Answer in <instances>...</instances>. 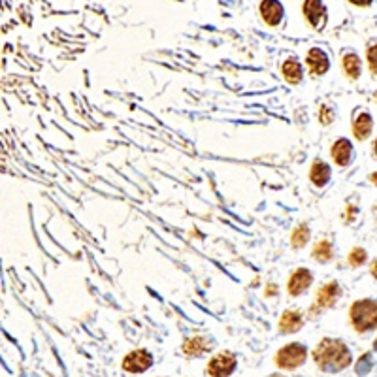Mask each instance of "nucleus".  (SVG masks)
Returning a JSON list of instances; mask_svg holds the SVG:
<instances>
[{
	"instance_id": "f257e3e1",
	"label": "nucleus",
	"mask_w": 377,
	"mask_h": 377,
	"mask_svg": "<svg viewBox=\"0 0 377 377\" xmlns=\"http://www.w3.org/2000/svg\"><path fill=\"white\" fill-rule=\"evenodd\" d=\"M313 361L317 362V366L328 372V374H336L339 369L347 368L351 364V351L347 349L343 341L334 338L323 339L313 351Z\"/></svg>"
},
{
	"instance_id": "f03ea898",
	"label": "nucleus",
	"mask_w": 377,
	"mask_h": 377,
	"mask_svg": "<svg viewBox=\"0 0 377 377\" xmlns=\"http://www.w3.org/2000/svg\"><path fill=\"white\" fill-rule=\"evenodd\" d=\"M351 323L353 328L358 332H368L377 328V302L364 298V300H356L351 306Z\"/></svg>"
},
{
	"instance_id": "7ed1b4c3",
	"label": "nucleus",
	"mask_w": 377,
	"mask_h": 377,
	"mask_svg": "<svg viewBox=\"0 0 377 377\" xmlns=\"http://www.w3.org/2000/svg\"><path fill=\"white\" fill-rule=\"evenodd\" d=\"M308 358V349L302 343H289L283 349H279L276 356V364L283 369H294L302 366Z\"/></svg>"
},
{
	"instance_id": "20e7f679",
	"label": "nucleus",
	"mask_w": 377,
	"mask_h": 377,
	"mask_svg": "<svg viewBox=\"0 0 377 377\" xmlns=\"http://www.w3.org/2000/svg\"><path fill=\"white\" fill-rule=\"evenodd\" d=\"M339 294H341V289L336 281H328V283H324V285L319 287V291H317V300L313 304V308H311V315H317L319 311H323V309H330L336 306V302H338Z\"/></svg>"
},
{
	"instance_id": "39448f33",
	"label": "nucleus",
	"mask_w": 377,
	"mask_h": 377,
	"mask_svg": "<svg viewBox=\"0 0 377 377\" xmlns=\"http://www.w3.org/2000/svg\"><path fill=\"white\" fill-rule=\"evenodd\" d=\"M236 369V356L228 351L215 354L208 362V374L211 377H228Z\"/></svg>"
},
{
	"instance_id": "423d86ee",
	"label": "nucleus",
	"mask_w": 377,
	"mask_h": 377,
	"mask_svg": "<svg viewBox=\"0 0 377 377\" xmlns=\"http://www.w3.org/2000/svg\"><path fill=\"white\" fill-rule=\"evenodd\" d=\"M302 14L315 30L323 29L326 23V8H324L323 0H304Z\"/></svg>"
},
{
	"instance_id": "0eeeda50",
	"label": "nucleus",
	"mask_w": 377,
	"mask_h": 377,
	"mask_svg": "<svg viewBox=\"0 0 377 377\" xmlns=\"http://www.w3.org/2000/svg\"><path fill=\"white\" fill-rule=\"evenodd\" d=\"M151 366H153V356L147 351H143V349L132 351L123 361V369L130 372V374H142L145 369H149Z\"/></svg>"
},
{
	"instance_id": "6e6552de",
	"label": "nucleus",
	"mask_w": 377,
	"mask_h": 377,
	"mask_svg": "<svg viewBox=\"0 0 377 377\" xmlns=\"http://www.w3.org/2000/svg\"><path fill=\"white\" fill-rule=\"evenodd\" d=\"M260 17L268 27H278L279 23L283 21V4L279 0H260V6H258Z\"/></svg>"
},
{
	"instance_id": "1a4fd4ad",
	"label": "nucleus",
	"mask_w": 377,
	"mask_h": 377,
	"mask_svg": "<svg viewBox=\"0 0 377 377\" xmlns=\"http://www.w3.org/2000/svg\"><path fill=\"white\" fill-rule=\"evenodd\" d=\"M313 283V273L306 268H298V270H294L291 273V278H289V294L291 296H300L308 291L309 287Z\"/></svg>"
},
{
	"instance_id": "9d476101",
	"label": "nucleus",
	"mask_w": 377,
	"mask_h": 377,
	"mask_svg": "<svg viewBox=\"0 0 377 377\" xmlns=\"http://www.w3.org/2000/svg\"><path fill=\"white\" fill-rule=\"evenodd\" d=\"M306 66L313 75H323L328 72V68H330V59H328V55L323 51V49H319V47H313V49H309L308 55H306Z\"/></svg>"
},
{
	"instance_id": "9b49d317",
	"label": "nucleus",
	"mask_w": 377,
	"mask_h": 377,
	"mask_svg": "<svg viewBox=\"0 0 377 377\" xmlns=\"http://www.w3.org/2000/svg\"><path fill=\"white\" fill-rule=\"evenodd\" d=\"M330 153L334 162L338 166L351 165V160H353V143L349 142L347 138H339L332 145Z\"/></svg>"
},
{
	"instance_id": "f8f14e48",
	"label": "nucleus",
	"mask_w": 377,
	"mask_h": 377,
	"mask_svg": "<svg viewBox=\"0 0 377 377\" xmlns=\"http://www.w3.org/2000/svg\"><path fill=\"white\" fill-rule=\"evenodd\" d=\"M302 315L294 309H287L285 313L279 319V332L281 334H293V332H298L302 328Z\"/></svg>"
},
{
	"instance_id": "ddd939ff",
	"label": "nucleus",
	"mask_w": 377,
	"mask_h": 377,
	"mask_svg": "<svg viewBox=\"0 0 377 377\" xmlns=\"http://www.w3.org/2000/svg\"><path fill=\"white\" fill-rule=\"evenodd\" d=\"M330 166L323 162V160H315L313 166H311V170H309V180L317 187H324L328 183V180H330Z\"/></svg>"
},
{
	"instance_id": "4468645a",
	"label": "nucleus",
	"mask_w": 377,
	"mask_h": 377,
	"mask_svg": "<svg viewBox=\"0 0 377 377\" xmlns=\"http://www.w3.org/2000/svg\"><path fill=\"white\" fill-rule=\"evenodd\" d=\"M372 128H374V121L369 113H361L356 119L353 121V134L356 140H366L372 134Z\"/></svg>"
},
{
	"instance_id": "2eb2a0df",
	"label": "nucleus",
	"mask_w": 377,
	"mask_h": 377,
	"mask_svg": "<svg viewBox=\"0 0 377 377\" xmlns=\"http://www.w3.org/2000/svg\"><path fill=\"white\" fill-rule=\"evenodd\" d=\"M281 74H283V77H285L287 82L291 83V85H298V83L302 82V75H304V72H302L300 62L291 57V59H287L285 62H283V66H281Z\"/></svg>"
},
{
	"instance_id": "dca6fc26",
	"label": "nucleus",
	"mask_w": 377,
	"mask_h": 377,
	"mask_svg": "<svg viewBox=\"0 0 377 377\" xmlns=\"http://www.w3.org/2000/svg\"><path fill=\"white\" fill-rule=\"evenodd\" d=\"M208 349H210V343H208V339L202 338V336L191 338L183 343V353L187 354V356H200V354L206 353Z\"/></svg>"
},
{
	"instance_id": "f3484780",
	"label": "nucleus",
	"mask_w": 377,
	"mask_h": 377,
	"mask_svg": "<svg viewBox=\"0 0 377 377\" xmlns=\"http://www.w3.org/2000/svg\"><path fill=\"white\" fill-rule=\"evenodd\" d=\"M341 64H343V70H345V74L349 80H358L361 77V59H358V55H354V53H347L343 60H341Z\"/></svg>"
},
{
	"instance_id": "a211bd4d",
	"label": "nucleus",
	"mask_w": 377,
	"mask_h": 377,
	"mask_svg": "<svg viewBox=\"0 0 377 377\" xmlns=\"http://www.w3.org/2000/svg\"><path fill=\"white\" fill-rule=\"evenodd\" d=\"M334 255V251H332V243L328 240H321L317 241V245L313 247V258H315L317 263H328Z\"/></svg>"
},
{
	"instance_id": "6ab92c4d",
	"label": "nucleus",
	"mask_w": 377,
	"mask_h": 377,
	"mask_svg": "<svg viewBox=\"0 0 377 377\" xmlns=\"http://www.w3.org/2000/svg\"><path fill=\"white\" fill-rule=\"evenodd\" d=\"M309 241V228L308 225H298L293 230V236H291V243H293L294 249L306 247V243Z\"/></svg>"
},
{
	"instance_id": "aec40b11",
	"label": "nucleus",
	"mask_w": 377,
	"mask_h": 377,
	"mask_svg": "<svg viewBox=\"0 0 377 377\" xmlns=\"http://www.w3.org/2000/svg\"><path fill=\"white\" fill-rule=\"evenodd\" d=\"M366 258H368V255H366V251L362 247H354L349 253V264L351 266H362V264L366 263Z\"/></svg>"
},
{
	"instance_id": "412c9836",
	"label": "nucleus",
	"mask_w": 377,
	"mask_h": 377,
	"mask_svg": "<svg viewBox=\"0 0 377 377\" xmlns=\"http://www.w3.org/2000/svg\"><path fill=\"white\" fill-rule=\"evenodd\" d=\"M369 366H372V358H369V353H366L364 356H362L361 361L356 362V374H358V376L368 374Z\"/></svg>"
},
{
	"instance_id": "4be33fe9",
	"label": "nucleus",
	"mask_w": 377,
	"mask_h": 377,
	"mask_svg": "<svg viewBox=\"0 0 377 377\" xmlns=\"http://www.w3.org/2000/svg\"><path fill=\"white\" fill-rule=\"evenodd\" d=\"M368 64H369V70L377 75V44L368 47Z\"/></svg>"
},
{
	"instance_id": "5701e85b",
	"label": "nucleus",
	"mask_w": 377,
	"mask_h": 377,
	"mask_svg": "<svg viewBox=\"0 0 377 377\" xmlns=\"http://www.w3.org/2000/svg\"><path fill=\"white\" fill-rule=\"evenodd\" d=\"M319 121H321V125H330L332 121H334V113H332V110L328 106H323V108H321Z\"/></svg>"
},
{
	"instance_id": "b1692460",
	"label": "nucleus",
	"mask_w": 377,
	"mask_h": 377,
	"mask_svg": "<svg viewBox=\"0 0 377 377\" xmlns=\"http://www.w3.org/2000/svg\"><path fill=\"white\" fill-rule=\"evenodd\" d=\"M349 4H353V6H358V8H368L374 0H347Z\"/></svg>"
},
{
	"instance_id": "393cba45",
	"label": "nucleus",
	"mask_w": 377,
	"mask_h": 377,
	"mask_svg": "<svg viewBox=\"0 0 377 377\" xmlns=\"http://www.w3.org/2000/svg\"><path fill=\"white\" fill-rule=\"evenodd\" d=\"M276 293H278V287H276V285L266 287V294H268V296H273Z\"/></svg>"
},
{
	"instance_id": "a878e982",
	"label": "nucleus",
	"mask_w": 377,
	"mask_h": 377,
	"mask_svg": "<svg viewBox=\"0 0 377 377\" xmlns=\"http://www.w3.org/2000/svg\"><path fill=\"white\" fill-rule=\"evenodd\" d=\"M369 273H372V276L377 279V258L374 260V263H372V266H369Z\"/></svg>"
},
{
	"instance_id": "bb28decb",
	"label": "nucleus",
	"mask_w": 377,
	"mask_h": 377,
	"mask_svg": "<svg viewBox=\"0 0 377 377\" xmlns=\"http://www.w3.org/2000/svg\"><path fill=\"white\" fill-rule=\"evenodd\" d=\"M369 180H372V183H376V185H377V172L372 173V178H369Z\"/></svg>"
},
{
	"instance_id": "cd10ccee",
	"label": "nucleus",
	"mask_w": 377,
	"mask_h": 377,
	"mask_svg": "<svg viewBox=\"0 0 377 377\" xmlns=\"http://www.w3.org/2000/svg\"><path fill=\"white\" fill-rule=\"evenodd\" d=\"M376 157H377V142H376Z\"/></svg>"
},
{
	"instance_id": "c85d7f7f",
	"label": "nucleus",
	"mask_w": 377,
	"mask_h": 377,
	"mask_svg": "<svg viewBox=\"0 0 377 377\" xmlns=\"http://www.w3.org/2000/svg\"><path fill=\"white\" fill-rule=\"evenodd\" d=\"M271 377H283V376H271Z\"/></svg>"
},
{
	"instance_id": "c756f323",
	"label": "nucleus",
	"mask_w": 377,
	"mask_h": 377,
	"mask_svg": "<svg viewBox=\"0 0 377 377\" xmlns=\"http://www.w3.org/2000/svg\"><path fill=\"white\" fill-rule=\"evenodd\" d=\"M376 349H377V343H376Z\"/></svg>"
},
{
	"instance_id": "7c9ffc66",
	"label": "nucleus",
	"mask_w": 377,
	"mask_h": 377,
	"mask_svg": "<svg viewBox=\"0 0 377 377\" xmlns=\"http://www.w3.org/2000/svg\"><path fill=\"white\" fill-rule=\"evenodd\" d=\"M376 98H377V95H376Z\"/></svg>"
}]
</instances>
